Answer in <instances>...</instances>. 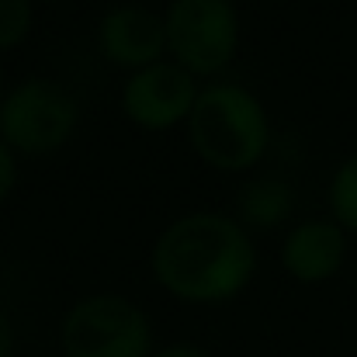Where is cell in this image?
Returning <instances> with one entry per match:
<instances>
[{"mask_svg":"<svg viewBox=\"0 0 357 357\" xmlns=\"http://www.w3.org/2000/svg\"><path fill=\"white\" fill-rule=\"evenodd\" d=\"M253 271L257 253L246 229L215 212L177 219L153 246L156 281L184 302H226L250 284Z\"/></svg>","mask_w":357,"mask_h":357,"instance_id":"6da1fadb","label":"cell"},{"mask_svg":"<svg viewBox=\"0 0 357 357\" xmlns=\"http://www.w3.org/2000/svg\"><path fill=\"white\" fill-rule=\"evenodd\" d=\"M188 135L198 156L219 170H246L267 149V115L239 84H212L198 91L188 115Z\"/></svg>","mask_w":357,"mask_h":357,"instance_id":"7a4b0ae2","label":"cell"},{"mask_svg":"<svg viewBox=\"0 0 357 357\" xmlns=\"http://www.w3.org/2000/svg\"><path fill=\"white\" fill-rule=\"evenodd\" d=\"M149 347L146 312L121 295H91L63 319L66 357H149Z\"/></svg>","mask_w":357,"mask_h":357,"instance_id":"3957f363","label":"cell"},{"mask_svg":"<svg viewBox=\"0 0 357 357\" xmlns=\"http://www.w3.org/2000/svg\"><path fill=\"white\" fill-rule=\"evenodd\" d=\"M163 24L167 49L188 73L212 77L236 56L239 17L233 0H174Z\"/></svg>","mask_w":357,"mask_h":357,"instance_id":"277c9868","label":"cell"},{"mask_svg":"<svg viewBox=\"0 0 357 357\" xmlns=\"http://www.w3.org/2000/svg\"><path fill=\"white\" fill-rule=\"evenodd\" d=\"M77 128V101L52 80H24L0 105V135L7 146L45 156L56 153Z\"/></svg>","mask_w":357,"mask_h":357,"instance_id":"5b68a950","label":"cell"},{"mask_svg":"<svg viewBox=\"0 0 357 357\" xmlns=\"http://www.w3.org/2000/svg\"><path fill=\"white\" fill-rule=\"evenodd\" d=\"M195 101H198L195 73H188L177 63H153L146 70H135L121 94L125 115L142 128H170L184 121Z\"/></svg>","mask_w":357,"mask_h":357,"instance_id":"8992f818","label":"cell"},{"mask_svg":"<svg viewBox=\"0 0 357 357\" xmlns=\"http://www.w3.org/2000/svg\"><path fill=\"white\" fill-rule=\"evenodd\" d=\"M101 49L108 63L128 66V70H146L160 63L167 49V24L153 10L139 3H121L105 14L101 21Z\"/></svg>","mask_w":357,"mask_h":357,"instance_id":"52a82bcc","label":"cell"},{"mask_svg":"<svg viewBox=\"0 0 357 357\" xmlns=\"http://www.w3.org/2000/svg\"><path fill=\"white\" fill-rule=\"evenodd\" d=\"M344 253H347V239L337 222H302L298 229L288 233L281 246V260L288 274L305 284H319L333 278L344 264Z\"/></svg>","mask_w":357,"mask_h":357,"instance_id":"ba28073f","label":"cell"},{"mask_svg":"<svg viewBox=\"0 0 357 357\" xmlns=\"http://www.w3.org/2000/svg\"><path fill=\"white\" fill-rule=\"evenodd\" d=\"M291 188L278 177H257L239 191V215L246 229H274L291 215Z\"/></svg>","mask_w":357,"mask_h":357,"instance_id":"9c48e42d","label":"cell"},{"mask_svg":"<svg viewBox=\"0 0 357 357\" xmlns=\"http://www.w3.org/2000/svg\"><path fill=\"white\" fill-rule=\"evenodd\" d=\"M330 208H333L340 229L357 233V153L351 160H344L340 170L333 174V184H330Z\"/></svg>","mask_w":357,"mask_h":357,"instance_id":"30bf717a","label":"cell"},{"mask_svg":"<svg viewBox=\"0 0 357 357\" xmlns=\"http://www.w3.org/2000/svg\"><path fill=\"white\" fill-rule=\"evenodd\" d=\"M31 31V0H0V49H14Z\"/></svg>","mask_w":357,"mask_h":357,"instance_id":"8fae6325","label":"cell"},{"mask_svg":"<svg viewBox=\"0 0 357 357\" xmlns=\"http://www.w3.org/2000/svg\"><path fill=\"white\" fill-rule=\"evenodd\" d=\"M14 177H17V167H14V153H10V146L0 139V202L10 195V188H14Z\"/></svg>","mask_w":357,"mask_h":357,"instance_id":"7c38bea8","label":"cell"},{"mask_svg":"<svg viewBox=\"0 0 357 357\" xmlns=\"http://www.w3.org/2000/svg\"><path fill=\"white\" fill-rule=\"evenodd\" d=\"M153 357H212V354L202 351V347H195V344H170V347L156 351Z\"/></svg>","mask_w":357,"mask_h":357,"instance_id":"4fadbf2b","label":"cell"},{"mask_svg":"<svg viewBox=\"0 0 357 357\" xmlns=\"http://www.w3.org/2000/svg\"><path fill=\"white\" fill-rule=\"evenodd\" d=\"M14 351V330H10V319L0 312V357H10Z\"/></svg>","mask_w":357,"mask_h":357,"instance_id":"5bb4252c","label":"cell"},{"mask_svg":"<svg viewBox=\"0 0 357 357\" xmlns=\"http://www.w3.org/2000/svg\"><path fill=\"white\" fill-rule=\"evenodd\" d=\"M0 105H3V77H0Z\"/></svg>","mask_w":357,"mask_h":357,"instance_id":"9a60e30c","label":"cell"}]
</instances>
